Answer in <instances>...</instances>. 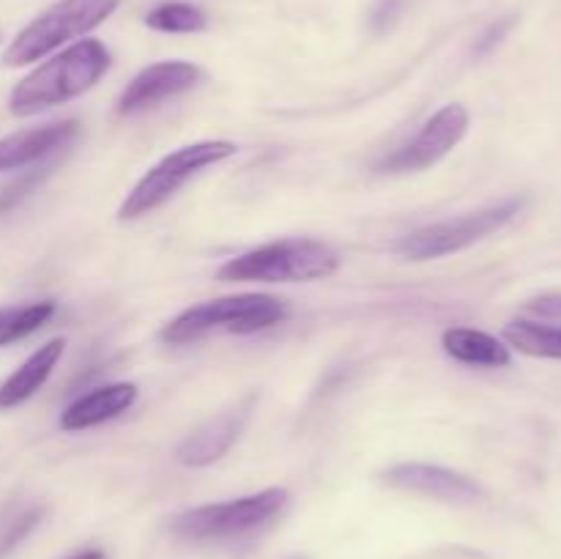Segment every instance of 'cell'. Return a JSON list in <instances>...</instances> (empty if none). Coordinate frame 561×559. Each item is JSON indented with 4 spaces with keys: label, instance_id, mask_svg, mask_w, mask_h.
I'll return each mask as SVG.
<instances>
[{
    "label": "cell",
    "instance_id": "6da1fadb",
    "mask_svg": "<svg viewBox=\"0 0 561 559\" xmlns=\"http://www.w3.org/2000/svg\"><path fill=\"white\" fill-rule=\"evenodd\" d=\"M113 55L99 38H77L22 77L9 96V110L20 118L58 107L91 91L110 71Z\"/></svg>",
    "mask_w": 561,
    "mask_h": 559
},
{
    "label": "cell",
    "instance_id": "7a4b0ae2",
    "mask_svg": "<svg viewBox=\"0 0 561 559\" xmlns=\"http://www.w3.org/2000/svg\"><path fill=\"white\" fill-rule=\"evenodd\" d=\"M340 252L318 239H277L230 258L217 272L225 283H312L332 277Z\"/></svg>",
    "mask_w": 561,
    "mask_h": 559
},
{
    "label": "cell",
    "instance_id": "3957f363",
    "mask_svg": "<svg viewBox=\"0 0 561 559\" xmlns=\"http://www.w3.org/2000/svg\"><path fill=\"white\" fill-rule=\"evenodd\" d=\"M285 318H288L285 301L268 294L222 296V299L190 307L170 323H164L162 340L170 345H186L214 332L252 334L277 327Z\"/></svg>",
    "mask_w": 561,
    "mask_h": 559
},
{
    "label": "cell",
    "instance_id": "277c9868",
    "mask_svg": "<svg viewBox=\"0 0 561 559\" xmlns=\"http://www.w3.org/2000/svg\"><path fill=\"white\" fill-rule=\"evenodd\" d=\"M121 0H58L33 16L5 47V66H27L58 53L64 44L82 38L118 11Z\"/></svg>",
    "mask_w": 561,
    "mask_h": 559
},
{
    "label": "cell",
    "instance_id": "5b68a950",
    "mask_svg": "<svg viewBox=\"0 0 561 559\" xmlns=\"http://www.w3.org/2000/svg\"><path fill=\"white\" fill-rule=\"evenodd\" d=\"M236 142L230 140H201L190 142V146L175 148L173 153L159 159L135 186L126 195V201L121 203L118 219H137L151 214L153 208H159L162 203H168L192 175H197L201 170L211 168V164L225 162V159L236 157Z\"/></svg>",
    "mask_w": 561,
    "mask_h": 559
},
{
    "label": "cell",
    "instance_id": "8992f818",
    "mask_svg": "<svg viewBox=\"0 0 561 559\" xmlns=\"http://www.w3.org/2000/svg\"><path fill=\"white\" fill-rule=\"evenodd\" d=\"M285 504H288L285 488H266V491L250 493V497L186 510L173 518V532L186 540H222V537L261 529L263 524L283 513Z\"/></svg>",
    "mask_w": 561,
    "mask_h": 559
},
{
    "label": "cell",
    "instance_id": "52a82bcc",
    "mask_svg": "<svg viewBox=\"0 0 561 559\" xmlns=\"http://www.w3.org/2000/svg\"><path fill=\"white\" fill-rule=\"evenodd\" d=\"M520 208H524V201L513 197V201L496 203V206L480 208V212L463 214V217L425 225V228L403 236L394 244V252H400L409 261H433V258L453 255V252L466 250V247L477 244L485 236L502 230L504 225L518 217Z\"/></svg>",
    "mask_w": 561,
    "mask_h": 559
},
{
    "label": "cell",
    "instance_id": "ba28073f",
    "mask_svg": "<svg viewBox=\"0 0 561 559\" xmlns=\"http://www.w3.org/2000/svg\"><path fill=\"white\" fill-rule=\"evenodd\" d=\"M469 124L471 115L463 104H444L403 148H398V151L383 159L381 170H387V173H414V170L433 168L463 140Z\"/></svg>",
    "mask_w": 561,
    "mask_h": 559
},
{
    "label": "cell",
    "instance_id": "9c48e42d",
    "mask_svg": "<svg viewBox=\"0 0 561 559\" xmlns=\"http://www.w3.org/2000/svg\"><path fill=\"white\" fill-rule=\"evenodd\" d=\"M201 80L203 69L190 60H159V64L146 66L131 77V82L118 96L115 110H118V115H137L142 110H151L168 99L192 91Z\"/></svg>",
    "mask_w": 561,
    "mask_h": 559
},
{
    "label": "cell",
    "instance_id": "30bf717a",
    "mask_svg": "<svg viewBox=\"0 0 561 559\" xmlns=\"http://www.w3.org/2000/svg\"><path fill=\"white\" fill-rule=\"evenodd\" d=\"M383 480L392 488L409 493H422V497L438 499V502H477L482 497V488L471 477L460 471L447 469V466L433 464H398L383 471Z\"/></svg>",
    "mask_w": 561,
    "mask_h": 559
},
{
    "label": "cell",
    "instance_id": "8fae6325",
    "mask_svg": "<svg viewBox=\"0 0 561 559\" xmlns=\"http://www.w3.org/2000/svg\"><path fill=\"white\" fill-rule=\"evenodd\" d=\"M77 135H80V124L69 118L0 137V173H11V170L42 162V159L69 148Z\"/></svg>",
    "mask_w": 561,
    "mask_h": 559
},
{
    "label": "cell",
    "instance_id": "7c38bea8",
    "mask_svg": "<svg viewBox=\"0 0 561 559\" xmlns=\"http://www.w3.org/2000/svg\"><path fill=\"white\" fill-rule=\"evenodd\" d=\"M250 409L252 398H247L244 406L225 411V414L214 417L206 425L197 427L195 433H190V436L179 444V449H175L179 464L192 466V469H203V466L217 464V460L236 444L247 417H250Z\"/></svg>",
    "mask_w": 561,
    "mask_h": 559
},
{
    "label": "cell",
    "instance_id": "4fadbf2b",
    "mask_svg": "<svg viewBox=\"0 0 561 559\" xmlns=\"http://www.w3.org/2000/svg\"><path fill=\"white\" fill-rule=\"evenodd\" d=\"M137 400V387L129 381H115L104 384V387L91 389L88 395L77 398L75 403L66 406L60 411V427L69 433L75 431H88V427H96L102 422L115 420L124 411H129Z\"/></svg>",
    "mask_w": 561,
    "mask_h": 559
},
{
    "label": "cell",
    "instance_id": "5bb4252c",
    "mask_svg": "<svg viewBox=\"0 0 561 559\" xmlns=\"http://www.w3.org/2000/svg\"><path fill=\"white\" fill-rule=\"evenodd\" d=\"M66 351V340L55 338L49 343L38 345L3 384H0V409H14V406L25 403L27 398L38 392V389L47 384V378L53 376L55 365L60 362Z\"/></svg>",
    "mask_w": 561,
    "mask_h": 559
},
{
    "label": "cell",
    "instance_id": "9a60e30c",
    "mask_svg": "<svg viewBox=\"0 0 561 559\" xmlns=\"http://www.w3.org/2000/svg\"><path fill=\"white\" fill-rule=\"evenodd\" d=\"M442 345L453 360L477 367H507L510 349L493 334L471 327H453L442 334Z\"/></svg>",
    "mask_w": 561,
    "mask_h": 559
},
{
    "label": "cell",
    "instance_id": "2e32d148",
    "mask_svg": "<svg viewBox=\"0 0 561 559\" xmlns=\"http://www.w3.org/2000/svg\"><path fill=\"white\" fill-rule=\"evenodd\" d=\"M504 340L520 354L542 356V360H561V327L537 321H510L504 327Z\"/></svg>",
    "mask_w": 561,
    "mask_h": 559
},
{
    "label": "cell",
    "instance_id": "e0dca14e",
    "mask_svg": "<svg viewBox=\"0 0 561 559\" xmlns=\"http://www.w3.org/2000/svg\"><path fill=\"white\" fill-rule=\"evenodd\" d=\"M55 316V301H31V305L0 307V349L38 332Z\"/></svg>",
    "mask_w": 561,
    "mask_h": 559
},
{
    "label": "cell",
    "instance_id": "ac0fdd59",
    "mask_svg": "<svg viewBox=\"0 0 561 559\" xmlns=\"http://www.w3.org/2000/svg\"><path fill=\"white\" fill-rule=\"evenodd\" d=\"M146 25L157 33H203L208 27V16L184 0H168L148 11Z\"/></svg>",
    "mask_w": 561,
    "mask_h": 559
},
{
    "label": "cell",
    "instance_id": "d6986e66",
    "mask_svg": "<svg viewBox=\"0 0 561 559\" xmlns=\"http://www.w3.org/2000/svg\"><path fill=\"white\" fill-rule=\"evenodd\" d=\"M529 310L535 316H546V318H561V294H551V296H540L529 305Z\"/></svg>",
    "mask_w": 561,
    "mask_h": 559
},
{
    "label": "cell",
    "instance_id": "ffe728a7",
    "mask_svg": "<svg viewBox=\"0 0 561 559\" xmlns=\"http://www.w3.org/2000/svg\"><path fill=\"white\" fill-rule=\"evenodd\" d=\"M69 559H107V557H104V551H99V548H88V551L75 554V557Z\"/></svg>",
    "mask_w": 561,
    "mask_h": 559
}]
</instances>
